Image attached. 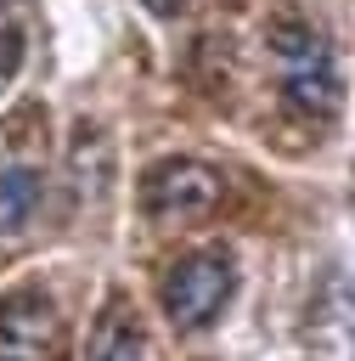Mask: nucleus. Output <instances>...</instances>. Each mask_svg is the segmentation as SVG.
<instances>
[{
  "instance_id": "nucleus-3",
  "label": "nucleus",
  "mask_w": 355,
  "mask_h": 361,
  "mask_svg": "<svg viewBox=\"0 0 355 361\" xmlns=\"http://www.w3.org/2000/svg\"><path fill=\"white\" fill-rule=\"evenodd\" d=\"M225 197V175L214 164H197V158H163L141 175V209L152 220H208Z\"/></svg>"
},
{
  "instance_id": "nucleus-6",
  "label": "nucleus",
  "mask_w": 355,
  "mask_h": 361,
  "mask_svg": "<svg viewBox=\"0 0 355 361\" xmlns=\"http://www.w3.org/2000/svg\"><path fill=\"white\" fill-rule=\"evenodd\" d=\"M39 197H45L39 169H6L0 175V231H23L39 214Z\"/></svg>"
},
{
  "instance_id": "nucleus-8",
  "label": "nucleus",
  "mask_w": 355,
  "mask_h": 361,
  "mask_svg": "<svg viewBox=\"0 0 355 361\" xmlns=\"http://www.w3.org/2000/svg\"><path fill=\"white\" fill-rule=\"evenodd\" d=\"M141 6H147V11H152V17H163V23H169V17H180V11H186V0H141Z\"/></svg>"
},
{
  "instance_id": "nucleus-5",
  "label": "nucleus",
  "mask_w": 355,
  "mask_h": 361,
  "mask_svg": "<svg viewBox=\"0 0 355 361\" xmlns=\"http://www.w3.org/2000/svg\"><path fill=\"white\" fill-rule=\"evenodd\" d=\"M85 361H147V327L124 299H107V310L96 316Z\"/></svg>"
},
{
  "instance_id": "nucleus-4",
  "label": "nucleus",
  "mask_w": 355,
  "mask_h": 361,
  "mask_svg": "<svg viewBox=\"0 0 355 361\" xmlns=\"http://www.w3.org/2000/svg\"><path fill=\"white\" fill-rule=\"evenodd\" d=\"M62 338L56 299L39 288L0 293V361H51Z\"/></svg>"
},
{
  "instance_id": "nucleus-1",
  "label": "nucleus",
  "mask_w": 355,
  "mask_h": 361,
  "mask_svg": "<svg viewBox=\"0 0 355 361\" xmlns=\"http://www.w3.org/2000/svg\"><path fill=\"white\" fill-rule=\"evenodd\" d=\"M270 62H276V79L299 113H310V118L338 113V62H332V45L316 23L276 17L270 23Z\"/></svg>"
},
{
  "instance_id": "nucleus-7",
  "label": "nucleus",
  "mask_w": 355,
  "mask_h": 361,
  "mask_svg": "<svg viewBox=\"0 0 355 361\" xmlns=\"http://www.w3.org/2000/svg\"><path fill=\"white\" fill-rule=\"evenodd\" d=\"M17 62H23V28H17V23H11V11L0 6V90L11 85Z\"/></svg>"
},
{
  "instance_id": "nucleus-2",
  "label": "nucleus",
  "mask_w": 355,
  "mask_h": 361,
  "mask_svg": "<svg viewBox=\"0 0 355 361\" xmlns=\"http://www.w3.org/2000/svg\"><path fill=\"white\" fill-rule=\"evenodd\" d=\"M231 293H237V259H231L225 248H192V254H180V259L163 271V288H158L163 316H169L180 333L214 327V322L225 316Z\"/></svg>"
}]
</instances>
